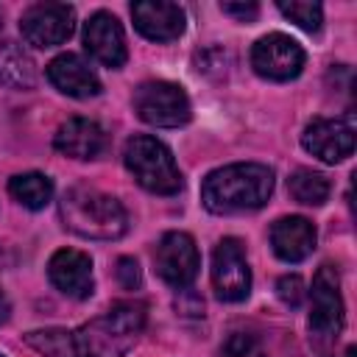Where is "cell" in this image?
I'll list each match as a JSON object with an SVG mask.
<instances>
[{
    "mask_svg": "<svg viewBox=\"0 0 357 357\" xmlns=\"http://www.w3.org/2000/svg\"><path fill=\"white\" fill-rule=\"evenodd\" d=\"M117 282L126 290H137L142 284V273H139L137 259H131V257H120L117 259Z\"/></svg>",
    "mask_w": 357,
    "mask_h": 357,
    "instance_id": "cell-24",
    "label": "cell"
},
{
    "mask_svg": "<svg viewBox=\"0 0 357 357\" xmlns=\"http://www.w3.org/2000/svg\"><path fill=\"white\" fill-rule=\"evenodd\" d=\"M304 282H301V276H296V273H287V276H282L279 282H276V296L287 304V307H298L301 301H304Z\"/></svg>",
    "mask_w": 357,
    "mask_h": 357,
    "instance_id": "cell-23",
    "label": "cell"
},
{
    "mask_svg": "<svg viewBox=\"0 0 357 357\" xmlns=\"http://www.w3.org/2000/svg\"><path fill=\"white\" fill-rule=\"evenodd\" d=\"M301 145L307 153L318 156L326 165L343 162L354 151V114L349 112L343 117H315L304 128Z\"/></svg>",
    "mask_w": 357,
    "mask_h": 357,
    "instance_id": "cell-11",
    "label": "cell"
},
{
    "mask_svg": "<svg viewBox=\"0 0 357 357\" xmlns=\"http://www.w3.org/2000/svg\"><path fill=\"white\" fill-rule=\"evenodd\" d=\"M287 190L304 206H321L329 198V181H326V176L318 173V170H310V167H298L287 178Z\"/></svg>",
    "mask_w": 357,
    "mask_h": 357,
    "instance_id": "cell-20",
    "label": "cell"
},
{
    "mask_svg": "<svg viewBox=\"0 0 357 357\" xmlns=\"http://www.w3.org/2000/svg\"><path fill=\"white\" fill-rule=\"evenodd\" d=\"M315 240L318 231L312 226V220L301 218V215H287L279 218L271 226V245L273 254L284 262H301L315 251Z\"/></svg>",
    "mask_w": 357,
    "mask_h": 357,
    "instance_id": "cell-16",
    "label": "cell"
},
{
    "mask_svg": "<svg viewBox=\"0 0 357 357\" xmlns=\"http://www.w3.org/2000/svg\"><path fill=\"white\" fill-rule=\"evenodd\" d=\"M22 39L33 47H56L75 31V8L67 3H33L20 17Z\"/></svg>",
    "mask_w": 357,
    "mask_h": 357,
    "instance_id": "cell-8",
    "label": "cell"
},
{
    "mask_svg": "<svg viewBox=\"0 0 357 357\" xmlns=\"http://www.w3.org/2000/svg\"><path fill=\"white\" fill-rule=\"evenodd\" d=\"M273 192V170L259 162H234L212 170L201 184V201L215 215L259 209Z\"/></svg>",
    "mask_w": 357,
    "mask_h": 357,
    "instance_id": "cell-2",
    "label": "cell"
},
{
    "mask_svg": "<svg viewBox=\"0 0 357 357\" xmlns=\"http://www.w3.org/2000/svg\"><path fill=\"white\" fill-rule=\"evenodd\" d=\"M53 145L59 153L73 156V159H95L106 148V134L103 128L89 120V117H73L64 126H59Z\"/></svg>",
    "mask_w": 357,
    "mask_h": 357,
    "instance_id": "cell-17",
    "label": "cell"
},
{
    "mask_svg": "<svg viewBox=\"0 0 357 357\" xmlns=\"http://www.w3.org/2000/svg\"><path fill=\"white\" fill-rule=\"evenodd\" d=\"M134 112L156 128H178L190 120V98L173 81H145L134 92Z\"/></svg>",
    "mask_w": 357,
    "mask_h": 357,
    "instance_id": "cell-6",
    "label": "cell"
},
{
    "mask_svg": "<svg viewBox=\"0 0 357 357\" xmlns=\"http://www.w3.org/2000/svg\"><path fill=\"white\" fill-rule=\"evenodd\" d=\"M153 265L162 282H167L170 287L176 290L190 287L201 268V254H198L195 240L187 231H167L156 245Z\"/></svg>",
    "mask_w": 357,
    "mask_h": 357,
    "instance_id": "cell-9",
    "label": "cell"
},
{
    "mask_svg": "<svg viewBox=\"0 0 357 357\" xmlns=\"http://www.w3.org/2000/svg\"><path fill=\"white\" fill-rule=\"evenodd\" d=\"M145 326V307L137 301H117L103 315L78 329H36L25 343L42 357H123Z\"/></svg>",
    "mask_w": 357,
    "mask_h": 357,
    "instance_id": "cell-1",
    "label": "cell"
},
{
    "mask_svg": "<svg viewBox=\"0 0 357 357\" xmlns=\"http://www.w3.org/2000/svg\"><path fill=\"white\" fill-rule=\"evenodd\" d=\"M304 47L287 33H268L251 47V67L268 81H293L304 70Z\"/></svg>",
    "mask_w": 357,
    "mask_h": 357,
    "instance_id": "cell-7",
    "label": "cell"
},
{
    "mask_svg": "<svg viewBox=\"0 0 357 357\" xmlns=\"http://www.w3.org/2000/svg\"><path fill=\"white\" fill-rule=\"evenodd\" d=\"M0 357H6V354H0Z\"/></svg>",
    "mask_w": 357,
    "mask_h": 357,
    "instance_id": "cell-27",
    "label": "cell"
},
{
    "mask_svg": "<svg viewBox=\"0 0 357 357\" xmlns=\"http://www.w3.org/2000/svg\"><path fill=\"white\" fill-rule=\"evenodd\" d=\"M8 192L28 209H45L53 198V181L45 173H17L8 181Z\"/></svg>",
    "mask_w": 357,
    "mask_h": 357,
    "instance_id": "cell-19",
    "label": "cell"
},
{
    "mask_svg": "<svg viewBox=\"0 0 357 357\" xmlns=\"http://www.w3.org/2000/svg\"><path fill=\"white\" fill-rule=\"evenodd\" d=\"M47 276L70 298L81 301L95 293L92 259H89V254H84L78 248H59L47 262Z\"/></svg>",
    "mask_w": 357,
    "mask_h": 357,
    "instance_id": "cell-13",
    "label": "cell"
},
{
    "mask_svg": "<svg viewBox=\"0 0 357 357\" xmlns=\"http://www.w3.org/2000/svg\"><path fill=\"white\" fill-rule=\"evenodd\" d=\"M220 11L240 22H254L259 14V6L257 3H220Z\"/></svg>",
    "mask_w": 357,
    "mask_h": 357,
    "instance_id": "cell-25",
    "label": "cell"
},
{
    "mask_svg": "<svg viewBox=\"0 0 357 357\" xmlns=\"http://www.w3.org/2000/svg\"><path fill=\"white\" fill-rule=\"evenodd\" d=\"M47 81L70 95V98H95L100 92V78L95 75V70L78 56V53H61L47 64Z\"/></svg>",
    "mask_w": 357,
    "mask_h": 357,
    "instance_id": "cell-15",
    "label": "cell"
},
{
    "mask_svg": "<svg viewBox=\"0 0 357 357\" xmlns=\"http://www.w3.org/2000/svg\"><path fill=\"white\" fill-rule=\"evenodd\" d=\"M11 318V301L6 298V293L0 290V324H6Z\"/></svg>",
    "mask_w": 357,
    "mask_h": 357,
    "instance_id": "cell-26",
    "label": "cell"
},
{
    "mask_svg": "<svg viewBox=\"0 0 357 357\" xmlns=\"http://www.w3.org/2000/svg\"><path fill=\"white\" fill-rule=\"evenodd\" d=\"M276 8H279L287 20H293L301 31H310V33H315V31L321 28V22H324V8H321L318 3H304V0H290V3H284V0H279Z\"/></svg>",
    "mask_w": 357,
    "mask_h": 357,
    "instance_id": "cell-21",
    "label": "cell"
},
{
    "mask_svg": "<svg viewBox=\"0 0 357 357\" xmlns=\"http://www.w3.org/2000/svg\"><path fill=\"white\" fill-rule=\"evenodd\" d=\"M220 357H268L259 337L251 332H231L220 349Z\"/></svg>",
    "mask_w": 357,
    "mask_h": 357,
    "instance_id": "cell-22",
    "label": "cell"
},
{
    "mask_svg": "<svg viewBox=\"0 0 357 357\" xmlns=\"http://www.w3.org/2000/svg\"><path fill=\"white\" fill-rule=\"evenodd\" d=\"M343 329V296L340 279L332 265H321L312 276V296H310V335L315 349L329 357V346L337 340Z\"/></svg>",
    "mask_w": 357,
    "mask_h": 357,
    "instance_id": "cell-5",
    "label": "cell"
},
{
    "mask_svg": "<svg viewBox=\"0 0 357 357\" xmlns=\"http://www.w3.org/2000/svg\"><path fill=\"white\" fill-rule=\"evenodd\" d=\"M123 162H126L128 173L137 178V184L145 187L148 192L176 195L184 187V178H181V170H178L173 153L156 137H148V134L131 137L126 142Z\"/></svg>",
    "mask_w": 357,
    "mask_h": 357,
    "instance_id": "cell-4",
    "label": "cell"
},
{
    "mask_svg": "<svg viewBox=\"0 0 357 357\" xmlns=\"http://www.w3.org/2000/svg\"><path fill=\"white\" fill-rule=\"evenodd\" d=\"M59 215L70 231L86 240H117L128 231V215L123 204L89 184H75L64 190L59 201Z\"/></svg>",
    "mask_w": 357,
    "mask_h": 357,
    "instance_id": "cell-3",
    "label": "cell"
},
{
    "mask_svg": "<svg viewBox=\"0 0 357 357\" xmlns=\"http://www.w3.org/2000/svg\"><path fill=\"white\" fill-rule=\"evenodd\" d=\"M84 47L89 50V56L95 61H100L103 67H112V70L123 67L128 59L123 25L109 11H95L84 22Z\"/></svg>",
    "mask_w": 357,
    "mask_h": 357,
    "instance_id": "cell-12",
    "label": "cell"
},
{
    "mask_svg": "<svg viewBox=\"0 0 357 357\" xmlns=\"http://www.w3.org/2000/svg\"><path fill=\"white\" fill-rule=\"evenodd\" d=\"M137 31L151 42H173L184 33V11L167 0H139L131 6Z\"/></svg>",
    "mask_w": 357,
    "mask_h": 357,
    "instance_id": "cell-14",
    "label": "cell"
},
{
    "mask_svg": "<svg viewBox=\"0 0 357 357\" xmlns=\"http://www.w3.org/2000/svg\"><path fill=\"white\" fill-rule=\"evenodd\" d=\"M0 84L11 89H31L36 84V64L14 39H0Z\"/></svg>",
    "mask_w": 357,
    "mask_h": 357,
    "instance_id": "cell-18",
    "label": "cell"
},
{
    "mask_svg": "<svg viewBox=\"0 0 357 357\" xmlns=\"http://www.w3.org/2000/svg\"><path fill=\"white\" fill-rule=\"evenodd\" d=\"M212 287L220 301H243L251 293V268L237 237H223L212 254Z\"/></svg>",
    "mask_w": 357,
    "mask_h": 357,
    "instance_id": "cell-10",
    "label": "cell"
}]
</instances>
